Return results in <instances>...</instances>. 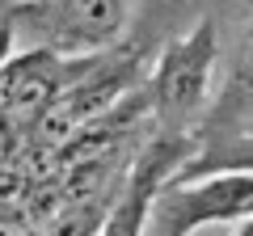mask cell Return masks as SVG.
I'll return each instance as SVG.
<instances>
[{"label":"cell","instance_id":"5","mask_svg":"<svg viewBox=\"0 0 253 236\" xmlns=\"http://www.w3.org/2000/svg\"><path fill=\"white\" fill-rule=\"evenodd\" d=\"M232 80H236V89H253V21H249V30H245L241 46H236V72H232Z\"/></svg>","mask_w":253,"mask_h":236},{"label":"cell","instance_id":"7","mask_svg":"<svg viewBox=\"0 0 253 236\" xmlns=\"http://www.w3.org/2000/svg\"><path fill=\"white\" fill-rule=\"evenodd\" d=\"M236 236H253V215L241 219V228H236Z\"/></svg>","mask_w":253,"mask_h":236},{"label":"cell","instance_id":"4","mask_svg":"<svg viewBox=\"0 0 253 236\" xmlns=\"http://www.w3.org/2000/svg\"><path fill=\"white\" fill-rule=\"evenodd\" d=\"M131 0H38L42 46L63 55H106L126 34Z\"/></svg>","mask_w":253,"mask_h":236},{"label":"cell","instance_id":"3","mask_svg":"<svg viewBox=\"0 0 253 236\" xmlns=\"http://www.w3.org/2000/svg\"><path fill=\"white\" fill-rule=\"evenodd\" d=\"M97 55H63L55 46H30L13 51L0 64V118L9 122H34L72 89Z\"/></svg>","mask_w":253,"mask_h":236},{"label":"cell","instance_id":"6","mask_svg":"<svg viewBox=\"0 0 253 236\" xmlns=\"http://www.w3.org/2000/svg\"><path fill=\"white\" fill-rule=\"evenodd\" d=\"M9 55H13V21H4V26H0V64H4Z\"/></svg>","mask_w":253,"mask_h":236},{"label":"cell","instance_id":"2","mask_svg":"<svg viewBox=\"0 0 253 236\" xmlns=\"http://www.w3.org/2000/svg\"><path fill=\"white\" fill-rule=\"evenodd\" d=\"M253 215V173H207L169 182L152 207L148 236H190L207 224H241Z\"/></svg>","mask_w":253,"mask_h":236},{"label":"cell","instance_id":"1","mask_svg":"<svg viewBox=\"0 0 253 236\" xmlns=\"http://www.w3.org/2000/svg\"><path fill=\"white\" fill-rule=\"evenodd\" d=\"M215 59H219V34L211 21H199L181 38H173L161 51L148 80V97H152L156 118H165L173 131L194 118L211 97V80H215Z\"/></svg>","mask_w":253,"mask_h":236}]
</instances>
